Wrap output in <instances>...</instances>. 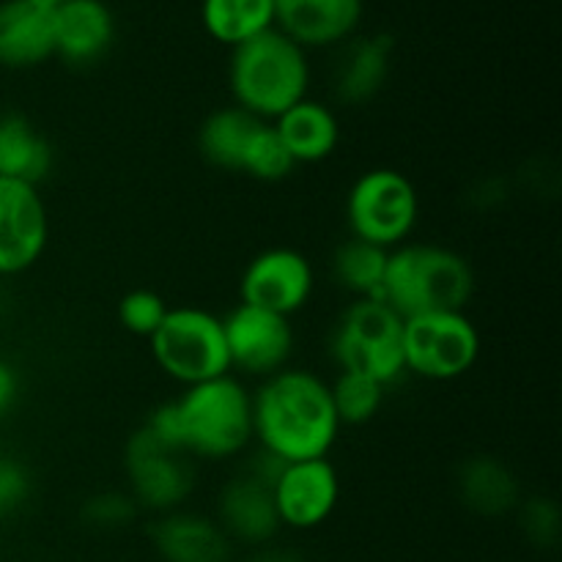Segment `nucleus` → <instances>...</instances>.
<instances>
[{"label": "nucleus", "mask_w": 562, "mask_h": 562, "mask_svg": "<svg viewBox=\"0 0 562 562\" xmlns=\"http://www.w3.org/2000/svg\"><path fill=\"white\" fill-rule=\"evenodd\" d=\"M245 562H305V560H302V554L294 552V549L267 543V547H258Z\"/></svg>", "instance_id": "32"}, {"label": "nucleus", "mask_w": 562, "mask_h": 562, "mask_svg": "<svg viewBox=\"0 0 562 562\" xmlns=\"http://www.w3.org/2000/svg\"><path fill=\"white\" fill-rule=\"evenodd\" d=\"M55 168V148L27 115L0 113V179L42 187Z\"/></svg>", "instance_id": "22"}, {"label": "nucleus", "mask_w": 562, "mask_h": 562, "mask_svg": "<svg viewBox=\"0 0 562 562\" xmlns=\"http://www.w3.org/2000/svg\"><path fill=\"white\" fill-rule=\"evenodd\" d=\"M33 492L31 472L14 456H0V519L16 514Z\"/></svg>", "instance_id": "30"}, {"label": "nucleus", "mask_w": 562, "mask_h": 562, "mask_svg": "<svg viewBox=\"0 0 562 562\" xmlns=\"http://www.w3.org/2000/svg\"><path fill=\"white\" fill-rule=\"evenodd\" d=\"M49 241V212L42 190L0 179V280L20 278L42 261Z\"/></svg>", "instance_id": "13"}, {"label": "nucleus", "mask_w": 562, "mask_h": 562, "mask_svg": "<svg viewBox=\"0 0 562 562\" xmlns=\"http://www.w3.org/2000/svg\"><path fill=\"white\" fill-rule=\"evenodd\" d=\"M272 124L296 168L300 165H318L329 159L338 151L340 137H344L338 113L327 102L313 97L296 102L294 108L285 110Z\"/></svg>", "instance_id": "21"}, {"label": "nucleus", "mask_w": 562, "mask_h": 562, "mask_svg": "<svg viewBox=\"0 0 562 562\" xmlns=\"http://www.w3.org/2000/svg\"><path fill=\"white\" fill-rule=\"evenodd\" d=\"M198 151L214 168L245 173L263 184L289 179L296 170L272 121L256 119L236 104L206 115L198 130Z\"/></svg>", "instance_id": "5"}, {"label": "nucleus", "mask_w": 562, "mask_h": 562, "mask_svg": "<svg viewBox=\"0 0 562 562\" xmlns=\"http://www.w3.org/2000/svg\"><path fill=\"white\" fill-rule=\"evenodd\" d=\"M387 384L355 371H338V376L329 382L335 415L340 426H366L382 412L387 401Z\"/></svg>", "instance_id": "26"}, {"label": "nucleus", "mask_w": 562, "mask_h": 562, "mask_svg": "<svg viewBox=\"0 0 562 562\" xmlns=\"http://www.w3.org/2000/svg\"><path fill=\"white\" fill-rule=\"evenodd\" d=\"M329 382L289 366L252 390V445L280 461L329 459L340 437Z\"/></svg>", "instance_id": "1"}, {"label": "nucleus", "mask_w": 562, "mask_h": 562, "mask_svg": "<svg viewBox=\"0 0 562 562\" xmlns=\"http://www.w3.org/2000/svg\"><path fill=\"white\" fill-rule=\"evenodd\" d=\"M366 0H274V27L300 47L338 49L357 36Z\"/></svg>", "instance_id": "15"}, {"label": "nucleus", "mask_w": 562, "mask_h": 562, "mask_svg": "<svg viewBox=\"0 0 562 562\" xmlns=\"http://www.w3.org/2000/svg\"><path fill=\"white\" fill-rule=\"evenodd\" d=\"M31 3L38 5V9H44V11H55V9H60L64 3H69V0H31Z\"/></svg>", "instance_id": "33"}, {"label": "nucleus", "mask_w": 562, "mask_h": 562, "mask_svg": "<svg viewBox=\"0 0 562 562\" xmlns=\"http://www.w3.org/2000/svg\"><path fill=\"white\" fill-rule=\"evenodd\" d=\"M316 291V269L294 247H269L250 258L239 280V302L294 318Z\"/></svg>", "instance_id": "12"}, {"label": "nucleus", "mask_w": 562, "mask_h": 562, "mask_svg": "<svg viewBox=\"0 0 562 562\" xmlns=\"http://www.w3.org/2000/svg\"><path fill=\"white\" fill-rule=\"evenodd\" d=\"M143 426L192 461L236 459L252 448V390L236 373H225L184 387Z\"/></svg>", "instance_id": "2"}, {"label": "nucleus", "mask_w": 562, "mask_h": 562, "mask_svg": "<svg viewBox=\"0 0 562 562\" xmlns=\"http://www.w3.org/2000/svg\"><path fill=\"white\" fill-rule=\"evenodd\" d=\"M137 516L135 499L130 492H99L82 505V519L97 530H121Z\"/></svg>", "instance_id": "28"}, {"label": "nucleus", "mask_w": 562, "mask_h": 562, "mask_svg": "<svg viewBox=\"0 0 562 562\" xmlns=\"http://www.w3.org/2000/svg\"><path fill=\"white\" fill-rule=\"evenodd\" d=\"M280 525L307 532L322 527L340 503V475L329 459L289 461L272 483Z\"/></svg>", "instance_id": "14"}, {"label": "nucleus", "mask_w": 562, "mask_h": 562, "mask_svg": "<svg viewBox=\"0 0 562 562\" xmlns=\"http://www.w3.org/2000/svg\"><path fill=\"white\" fill-rule=\"evenodd\" d=\"M22 393V382H20V371L11 366L9 360L0 357V420L11 415V409L16 406Z\"/></svg>", "instance_id": "31"}, {"label": "nucleus", "mask_w": 562, "mask_h": 562, "mask_svg": "<svg viewBox=\"0 0 562 562\" xmlns=\"http://www.w3.org/2000/svg\"><path fill=\"white\" fill-rule=\"evenodd\" d=\"M346 223L355 239L395 250L420 223V192L398 168H371L346 192Z\"/></svg>", "instance_id": "8"}, {"label": "nucleus", "mask_w": 562, "mask_h": 562, "mask_svg": "<svg viewBox=\"0 0 562 562\" xmlns=\"http://www.w3.org/2000/svg\"><path fill=\"white\" fill-rule=\"evenodd\" d=\"M521 527L536 547L552 549L560 541V508L547 497H532L519 505Z\"/></svg>", "instance_id": "29"}, {"label": "nucleus", "mask_w": 562, "mask_h": 562, "mask_svg": "<svg viewBox=\"0 0 562 562\" xmlns=\"http://www.w3.org/2000/svg\"><path fill=\"white\" fill-rule=\"evenodd\" d=\"M475 269L459 250L437 241H404L390 250L382 300L401 318L467 311L475 296Z\"/></svg>", "instance_id": "3"}, {"label": "nucleus", "mask_w": 562, "mask_h": 562, "mask_svg": "<svg viewBox=\"0 0 562 562\" xmlns=\"http://www.w3.org/2000/svg\"><path fill=\"white\" fill-rule=\"evenodd\" d=\"M124 470L130 481V497L137 508L151 514H170L184 508L195 492V467L190 456L159 442L146 426L137 428L124 448Z\"/></svg>", "instance_id": "10"}, {"label": "nucleus", "mask_w": 562, "mask_h": 562, "mask_svg": "<svg viewBox=\"0 0 562 562\" xmlns=\"http://www.w3.org/2000/svg\"><path fill=\"white\" fill-rule=\"evenodd\" d=\"M393 71V38L384 33L351 36L338 47L333 66V93L340 104L360 108L384 91Z\"/></svg>", "instance_id": "17"}, {"label": "nucleus", "mask_w": 562, "mask_h": 562, "mask_svg": "<svg viewBox=\"0 0 562 562\" xmlns=\"http://www.w3.org/2000/svg\"><path fill=\"white\" fill-rule=\"evenodd\" d=\"M170 305L151 289H132L119 302V324L135 338H151Z\"/></svg>", "instance_id": "27"}, {"label": "nucleus", "mask_w": 562, "mask_h": 562, "mask_svg": "<svg viewBox=\"0 0 562 562\" xmlns=\"http://www.w3.org/2000/svg\"><path fill=\"white\" fill-rule=\"evenodd\" d=\"M329 355L338 371L366 373L390 387L406 376L404 318L384 300H351L335 322Z\"/></svg>", "instance_id": "6"}, {"label": "nucleus", "mask_w": 562, "mask_h": 562, "mask_svg": "<svg viewBox=\"0 0 562 562\" xmlns=\"http://www.w3.org/2000/svg\"><path fill=\"white\" fill-rule=\"evenodd\" d=\"M148 346L159 371L181 387L231 373L223 316L201 305L170 307Z\"/></svg>", "instance_id": "7"}, {"label": "nucleus", "mask_w": 562, "mask_h": 562, "mask_svg": "<svg viewBox=\"0 0 562 562\" xmlns=\"http://www.w3.org/2000/svg\"><path fill=\"white\" fill-rule=\"evenodd\" d=\"M151 543L165 562H231L234 541L217 519L195 510H170L151 525Z\"/></svg>", "instance_id": "19"}, {"label": "nucleus", "mask_w": 562, "mask_h": 562, "mask_svg": "<svg viewBox=\"0 0 562 562\" xmlns=\"http://www.w3.org/2000/svg\"><path fill=\"white\" fill-rule=\"evenodd\" d=\"M217 525L234 543L245 547H267L283 530L278 508H274L272 486L258 481L247 470L231 477L217 497Z\"/></svg>", "instance_id": "16"}, {"label": "nucleus", "mask_w": 562, "mask_h": 562, "mask_svg": "<svg viewBox=\"0 0 562 562\" xmlns=\"http://www.w3.org/2000/svg\"><path fill=\"white\" fill-rule=\"evenodd\" d=\"M311 80L307 49L278 27L231 49V97L236 108L256 119H280L285 110L311 97Z\"/></svg>", "instance_id": "4"}, {"label": "nucleus", "mask_w": 562, "mask_h": 562, "mask_svg": "<svg viewBox=\"0 0 562 562\" xmlns=\"http://www.w3.org/2000/svg\"><path fill=\"white\" fill-rule=\"evenodd\" d=\"M223 329L231 373L263 382L291 366L296 349L291 318L239 302L228 316H223Z\"/></svg>", "instance_id": "11"}, {"label": "nucleus", "mask_w": 562, "mask_h": 562, "mask_svg": "<svg viewBox=\"0 0 562 562\" xmlns=\"http://www.w3.org/2000/svg\"><path fill=\"white\" fill-rule=\"evenodd\" d=\"M209 38L234 49L274 27V0H201Z\"/></svg>", "instance_id": "24"}, {"label": "nucleus", "mask_w": 562, "mask_h": 562, "mask_svg": "<svg viewBox=\"0 0 562 562\" xmlns=\"http://www.w3.org/2000/svg\"><path fill=\"white\" fill-rule=\"evenodd\" d=\"M49 58H55L53 11L31 0H0V69H33Z\"/></svg>", "instance_id": "20"}, {"label": "nucleus", "mask_w": 562, "mask_h": 562, "mask_svg": "<svg viewBox=\"0 0 562 562\" xmlns=\"http://www.w3.org/2000/svg\"><path fill=\"white\" fill-rule=\"evenodd\" d=\"M459 497L481 516H505L521 505L519 477L492 456H472L459 470Z\"/></svg>", "instance_id": "23"}, {"label": "nucleus", "mask_w": 562, "mask_h": 562, "mask_svg": "<svg viewBox=\"0 0 562 562\" xmlns=\"http://www.w3.org/2000/svg\"><path fill=\"white\" fill-rule=\"evenodd\" d=\"M483 338L467 311L404 318V368L426 382H456L477 366Z\"/></svg>", "instance_id": "9"}, {"label": "nucleus", "mask_w": 562, "mask_h": 562, "mask_svg": "<svg viewBox=\"0 0 562 562\" xmlns=\"http://www.w3.org/2000/svg\"><path fill=\"white\" fill-rule=\"evenodd\" d=\"M55 58L69 66L99 64L115 42V16L104 0H69L53 11Z\"/></svg>", "instance_id": "18"}, {"label": "nucleus", "mask_w": 562, "mask_h": 562, "mask_svg": "<svg viewBox=\"0 0 562 562\" xmlns=\"http://www.w3.org/2000/svg\"><path fill=\"white\" fill-rule=\"evenodd\" d=\"M390 250L349 236L333 252V280L351 300H382L384 272H387Z\"/></svg>", "instance_id": "25"}]
</instances>
